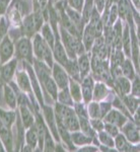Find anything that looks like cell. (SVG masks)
Segmentation results:
<instances>
[{
    "mask_svg": "<svg viewBox=\"0 0 140 152\" xmlns=\"http://www.w3.org/2000/svg\"><path fill=\"white\" fill-rule=\"evenodd\" d=\"M105 121L117 127H122L127 122V118L118 111H111L105 116Z\"/></svg>",
    "mask_w": 140,
    "mask_h": 152,
    "instance_id": "cell-17",
    "label": "cell"
},
{
    "mask_svg": "<svg viewBox=\"0 0 140 152\" xmlns=\"http://www.w3.org/2000/svg\"><path fill=\"white\" fill-rule=\"evenodd\" d=\"M52 77L54 81L56 82L58 88H65L68 87L69 84V76H68L67 72L65 71L64 67H62L60 64L55 63L52 66Z\"/></svg>",
    "mask_w": 140,
    "mask_h": 152,
    "instance_id": "cell-5",
    "label": "cell"
},
{
    "mask_svg": "<svg viewBox=\"0 0 140 152\" xmlns=\"http://www.w3.org/2000/svg\"><path fill=\"white\" fill-rule=\"evenodd\" d=\"M54 114H55L57 125L65 127L70 132L79 130L78 117L75 114L74 110L69 105H64L58 102V104H56Z\"/></svg>",
    "mask_w": 140,
    "mask_h": 152,
    "instance_id": "cell-1",
    "label": "cell"
},
{
    "mask_svg": "<svg viewBox=\"0 0 140 152\" xmlns=\"http://www.w3.org/2000/svg\"><path fill=\"white\" fill-rule=\"evenodd\" d=\"M10 7L16 9L21 15H26V14L29 13L28 2L24 1V0H12Z\"/></svg>",
    "mask_w": 140,
    "mask_h": 152,
    "instance_id": "cell-31",
    "label": "cell"
},
{
    "mask_svg": "<svg viewBox=\"0 0 140 152\" xmlns=\"http://www.w3.org/2000/svg\"><path fill=\"white\" fill-rule=\"evenodd\" d=\"M99 138H100V141L104 144L105 146L107 147H114V140H113L112 136L109 135L107 132H102L100 131L99 133Z\"/></svg>",
    "mask_w": 140,
    "mask_h": 152,
    "instance_id": "cell-38",
    "label": "cell"
},
{
    "mask_svg": "<svg viewBox=\"0 0 140 152\" xmlns=\"http://www.w3.org/2000/svg\"><path fill=\"white\" fill-rule=\"evenodd\" d=\"M29 130L26 132V145L31 146L33 149H35L39 144V135H38V131H37V128L35 126V123H34L33 126H31Z\"/></svg>",
    "mask_w": 140,
    "mask_h": 152,
    "instance_id": "cell-21",
    "label": "cell"
},
{
    "mask_svg": "<svg viewBox=\"0 0 140 152\" xmlns=\"http://www.w3.org/2000/svg\"><path fill=\"white\" fill-rule=\"evenodd\" d=\"M44 23L43 13L41 11H36L26 16L21 23V33L26 38H32L42 28Z\"/></svg>",
    "mask_w": 140,
    "mask_h": 152,
    "instance_id": "cell-3",
    "label": "cell"
},
{
    "mask_svg": "<svg viewBox=\"0 0 140 152\" xmlns=\"http://www.w3.org/2000/svg\"><path fill=\"white\" fill-rule=\"evenodd\" d=\"M117 88L120 89V91H121V94L123 95L129 94L130 90H131V86H130V82H129L128 78L122 77V76L118 77L117 78Z\"/></svg>",
    "mask_w": 140,
    "mask_h": 152,
    "instance_id": "cell-29",
    "label": "cell"
},
{
    "mask_svg": "<svg viewBox=\"0 0 140 152\" xmlns=\"http://www.w3.org/2000/svg\"><path fill=\"white\" fill-rule=\"evenodd\" d=\"M58 134H59V138H61V140L64 142V144L70 150L74 149V144L72 142V138H71V133L69 130H67L65 127L58 125Z\"/></svg>",
    "mask_w": 140,
    "mask_h": 152,
    "instance_id": "cell-24",
    "label": "cell"
},
{
    "mask_svg": "<svg viewBox=\"0 0 140 152\" xmlns=\"http://www.w3.org/2000/svg\"><path fill=\"white\" fill-rule=\"evenodd\" d=\"M89 123H90L92 128L95 130V131L100 132L104 129V124H103V122L100 121V119H92L89 121Z\"/></svg>",
    "mask_w": 140,
    "mask_h": 152,
    "instance_id": "cell-43",
    "label": "cell"
},
{
    "mask_svg": "<svg viewBox=\"0 0 140 152\" xmlns=\"http://www.w3.org/2000/svg\"><path fill=\"white\" fill-rule=\"evenodd\" d=\"M8 19L9 21H10L11 23H13L14 26H21V14L19 13V12L16 10V9L12 8V7H10V10L8 11Z\"/></svg>",
    "mask_w": 140,
    "mask_h": 152,
    "instance_id": "cell-36",
    "label": "cell"
},
{
    "mask_svg": "<svg viewBox=\"0 0 140 152\" xmlns=\"http://www.w3.org/2000/svg\"><path fill=\"white\" fill-rule=\"evenodd\" d=\"M71 138H72L73 144H74V145H77V146L88 145L92 140V137L87 136V135L83 133L82 131L80 132L79 130L71 132Z\"/></svg>",
    "mask_w": 140,
    "mask_h": 152,
    "instance_id": "cell-20",
    "label": "cell"
},
{
    "mask_svg": "<svg viewBox=\"0 0 140 152\" xmlns=\"http://www.w3.org/2000/svg\"><path fill=\"white\" fill-rule=\"evenodd\" d=\"M117 15H118V9H117V6L116 5H113L112 6V9L110 10V15H109V26H112L113 23H115L117 18Z\"/></svg>",
    "mask_w": 140,
    "mask_h": 152,
    "instance_id": "cell-45",
    "label": "cell"
},
{
    "mask_svg": "<svg viewBox=\"0 0 140 152\" xmlns=\"http://www.w3.org/2000/svg\"><path fill=\"white\" fill-rule=\"evenodd\" d=\"M122 46L125 49L126 55L130 56V51H131V38H130L129 26H126L124 28V33L122 34Z\"/></svg>",
    "mask_w": 140,
    "mask_h": 152,
    "instance_id": "cell-30",
    "label": "cell"
},
{
    "mask_svg": "<svg viewBox=\"0 0 140 152\" xmlns=\"http://www.w3.org/2000/svg\"><path fill=\"white\" fill-rule=\"evenodd\" d=\"M10 0H0V14L4 13L7 9V6L9 4Z\"/></svg>",
    "mask_w": 140,
    "mask_h": 152,
    "instance_id": "cell-49",
    "label": "cell"
},
{
    "mask_svg": "<svg viewBox=\"0 0 140 152\" xmlns=\"http://www.w3.org/2000/svg\"><path fill=\"white\" fill-rule=\"evenodd\" d=\"M41 31H42V38L44 39V41L48 44V46L50 47L51 49H53L54 47V44H55V41H56V37H55V34H54L52 28L49 23H45L43 24L41 28Z\"/></svg>",
    "mask_w": 140,
    "mask_h": 152,
    "instance_id": "cell-19",
    "label": "cell"
},
{
    "mask_svg": "<svg viewBox=\"0 0 140 152\" xmlns=\"http://www.w3.org/2000/svg\"><path fill=\"white\" fill-rule=\"evenodd\" d=\"M123 126V133L126 136L127 140L132 143L139 142V127L133 123H125Z\"/></svg>",
    "mask_w": 140,
    "mask_h": 152,
    "instance_id": "cell-14",
    "label": "cell"
},
{
    "mask_svg": "<svg viewBox=\"0 0 140 152\" xmlns=\"http://www.w3.org/2000/svg\"><path fill=\"white\" fill-rule=\"evenodd\" d=\"M0 139L4 144L7 151H11L13 148V136H12L11 128L5 126L0 120Z\"/></svg>",
    "mask_w": 140,
    "mask_h": 152,
    "instance_id": "cell-11",
    "label": "cell"
},
{
    "mask_svg": "<svg viewBox=\"0 0 140 152\" xmlns=\"http://www.w3.org/2000/svg\"><path fill=\"white\" fill-rule=\"evenodd\" d=\"M16 119V114L12 111H4V110L0 109V120L5 126L11 128V126L14 124Z\"/></svg>",
    "mask_w": 140,
    "mask_h": 152,
    "instance_id": "cell-26",
    "label": "cell"
},
{
    "mask_svg": "<svg viewBox=\"0 0 140 152\" xmlns=\"http://www.w3.org/2000/svg\"><path fill=\"white\" fill-rule=\"evenodd\" d=\"M33 52L35 54L36 58L45 62L50 68H52L54 64V57L52 53V49L48 46V44L44 41L40 34L37 33L34 36L33 40Z\"/></svg>",
    "mask_w": 140,
    "mask_h": 152,
    "instance_id": "cell-2",
    "label": "cell"
},
{
    "mask_svg": "<svg viewBox=\"0 0 140 152\" xmlns=\"http://www.w3.org/2000/svg\"><path fill=\"white\" fill-rule=\"evenodd\" d=\"M18 67V60L16 59H12V60L6 62L5 64L0 69V75H1V79L4 82H9L12 79V77L15 74V70Z\"/></svg>",
    "mask_w": 140,
    "mask_h": 152,
    "instance_id": "cell-9",
    "label": "cell"
},
{
    "mask_svg": "<svg viewBox=\"0 0 140 152\" xmlns=\"http://www.w3.org/2000/svg\"><path fill=\"white\" fill-rule=\"evenodd\" d=\"M124 102H125V104L127 105V107L129 109V111L131 112L132 114L135 113V111L137 110L138 104H139V99L133 97V96H126L124 99Z\"/></svg>",
    "mask_w": 140,
    "mask_h": 152,
    "instance_id": "cell-37",
    "label": "cell"
},
{
    "mask_svg": "<svg viewBox=\"0 0 140 152\" xmlns=\"http://www.w3.org/2000/svg\"><path fill=\"white\" fill-rule=\"evenodd\" d=\"M100 118L105 117L107 115V113L110 111L111 109V105H110L109 102H103V104H100Z\"/></svg>",
    "mask_w": 140,
    "mask_h": 152,
    "instance_id": "cell-46",
    "label": "cell"
},
{
    "mask_svg": "<svg viewBox=\"0 0 140 152\" xmlns=\"http://www.w3.org/2000/svg\"><path fill=\"white\" fill-rule=\"evenodd\" d=\"M87 115L92 119H100V109L97 102H90L87 107Z\"/></svg>",
    "mask_w": 140,
    "mask_h": 152,
    "instance_id": "cell-35",
    "label": "cell"
},
{
    "mask_svg": "<svg viewBox=\"0 0 140 152\" xmlns=\"http://www.w3.org/2000/svg\"><path fill=\"white\" fill-rule=\"evenodd\" d=\"M124 62V57L123 54L120 52V50H118L116 53L113 55L112 58V65L113 67H117V66H121L122 63Z\"/></svg>",
    "mask_w": 140,
    "mask_h": 152,
    "instance_id": "cell-41",
    "label": "cell"
},
{
    "mask_svg": "<svg viewBox=\"0 0 140 152\" xmlns=\"http://www.w3.org/2000/svg\"><path fill=\"white\" fill-rule=\"evenodd\" d=\"M65 13L67 14V16L70 18V20L72 21L73 24L76 26L77 31H79L80 35H82V31H83V28H84V20H83L82 16H81V13L78 11L74 10V9L70 8L69 6H66V9H65Z\"/></svg>",
    "mask_w": 140,
    "mask_h": 152,
    "instance_id": "cell-12",
    "label": "cell"
},
{
    "mask_svg": "<svg viewBox=\"0 0 140 152\" xmlns=\"http://www.w3.org/2000/svg\"><path fill=\"white\" fill-rule=\"evenodd\" d=\"M81 151H95L97 150V148H92V147H85V148L80 149Z\"/></svg>",
    "mask_w": 140,
    "mask_h": 152,
    "instance_id": "cell-50",
    "label": "cell"
},
{
    "mask_svg": "<svg viewBox=\"0 0 140 152\" xmlns=\"http://www.w3.org/2000/svg\"><path fill=\"white\" fill-rule=\"evenodd\" d=\"M14 53V45L11 38L5 36L0 43V62L1 64H5L12 58Z\"/></svg>",
    "mask_w": 140,
    "mask_h": 152,
    "instance_id": "cell-6",
    "label": "cell"
},
{
    "mask_svg": "<svg viewBox=\"0 0 140 152\" xmlns=\"http://www.w3.org/2000/svg\"><path fill=\"white\" fill-rule=\"evenodd\" d=\"M16 82L18 87L24 94H31L32 92V84L29 76L26 71H19L16 72Z\"/></svg>",
    "mask_w": 140,
    "mask_h": 152,
    "instance_id": "cell-15",
    "label": "cell"
},
{
    "mask_svg": "<svg viewBox=\"0 0 140 152\" xmlns=\"http://www.w3.org/2000/svg\"><path fill=\"white\" fill-rule=\"evenodd\" d=\"M107 94V87L103 83H97L93 86V92H92V99L95 100H102Z\"/></svg>",
    "mask_w": 140,
    "mask_h": 152,
    "instance_id": "cell-28",
    "label": "cell"
},
{
    "mask_svg": "<svg viewBox=\"0 0 140 152\" xmlns=\"http://www.w3.org/2000/svg\"><path fill=\"white\" fill-rule=\"evenodd\" d=\"M104 129H105V131L107 132L109 135H111L112 137L117 136L118 135V127L115 126V125H113V124L106 123L104 125Z\"/></svg>",
    "mask_w": 140,
    "mask_h": 152,
    "instance_id": "cell-42",
    "label": "cell"
},
{
    "mask_svg": "<svg viewBox=\"0 0 140 152\" xmlns=\"http://www.w3.org/2000/svg\"><path fill=\"white\" fill-rule=\"evenodd\" d=\"M132 94L135 96L139 97V77H135L133 86H132Z\"/></svg>",
    "mask_w": 140,
    "mask_h": 152,
    "instance_id": "cell-47",
    "label": "cell"
},
{
    "mask_svg": "<svg viewBox=\"0 0 140 152\" xmlns=\"http://www.w3.org/2000/svg\"><path fill=\"white\" fill-rule=\"evenodd\" d=\"M93 4H95L97 6V10L99 12H102L104 10L105 5H106V0H93Z\"/></svg>",
    "mask_w": 140,
    "mask_h": 152,
    "instance_id": "cell-48",
    "label": "cell"
},
{
    "mask_svg": "<svg viewBox=\"0 0 140 152\" xmlns=\"http://www.w3.org/2000/svg\"><path fill=\"white\" fill-rule=\"evenodd\" d=\"M78 65V69H79V75L80 80L84 78L85 76L88 75L90 69V59L88 54H82V55L78 56V59H76Z\"/></svg>",
    "mask_w": 140,
    "mask_h": 152,
    "instance_id": "cell-16",
    "label": "cell"
},
{
    "mask_svg": "<svg viewBox=\"0 0 140 152\" xmlns=\"http://www.w3.org/2000/svg\"><path fill=\"white\" fill-rule=\"evenodd\" d=\"M115 145H116L117 149L120 151H129L130 145L127 142V139L123 135H117L116 139H115Z\"/></svg>",
    "mask_w": 140,
    "mask_h": 152,
    "instance_id": "cell-33",
    "label": "cell"
},
{
    "mask_svg": "<svg viewBox=\"0 0 140 152\" xmlns=\"http://www.w3.org/2000/svg\"><path fill=\"white\" fill-rule=\"evenodd\" d=\"M6 149H5V147H4V144H3V142H2V140L0 139V152H3V151H5Z\"/></svg>",
    "mask_w": 140,
    "mask_h": 152,
    "instance_id": "cell-51",
    "label": "cell"
},
{
    "mask_svg": "<svg viewBox=\"0 0 140 152\" xmlns=\"http://www.w3.org/2000/svg\"><path fill=\"white\" fill-rule=\"evenodd\" d=\"M7 28H8V24H7L5 18H2L1 20H0V43H1L2 39L5 37Z\"/></svg>",
    "mask_w": 140,
    "mask_h": 152,
    "instance_id": "cell-44",
    "label": "cell"
},
{
    "mask_svg": "<svg viewBox=\"0 0 140 152\" xmlns=\"http://www.w3.org/2000/svg\"><path fill=\"white\" fill-rule=\"evenodd\" d=\"M121 70L123 72V74L125 75L126 78L132 79L134 77V69L133 66H132L131 62L129 60H125L121 65Z\"/></svg>",
    "mask_w": 140,
    "mask_h": 152,
    "instance_id": "cell-34",
    "label": "cell"
},
{
    "mask_svg": "<svg viewBox=\"0 0 140 152\" xmlns=\"http://www.w3.org/2000/svg\"><path fill=\"white\" fill-rule=\"evenodd\" d=\"M82 44L84 46L85 51H89L90 49L92 48L93 43H95V40L97 39L95 37V29H93V26L92 24H87L84 28L82 31Z\"/></svg>",
    "mask_w": 140,
    "mask_h": 152,
    "instance_id": "cell-13",
    "label": "cell"
},
{
    "mask_svg": "<svg viewBox=\"0 0 140 152\" xmlns=\"http://www.w3.org/2000/svg\"><path fill=\"white\" fill-rule=\"evenodd\" d=\"M43 109H44V118H45V122L47 126H48V129L50 130L54 139L59 141L60 139H59V134H58V125L53 109L51 107H48V105H43Z\"/></svg>",
    "mask_w": 140,
    "mask_h": 152,
    "instance_id": "cell-7",
    "label": "cell"
},
{
    "mask_svg": "<svg viewBox=\"0 0 140 152\" xmlns=\"http://www.w3.org/2000/svg\"><path fill=\"white\" fill-rule=\"evenodd\" d=\"M73 105H74V112H75V114L77 115L78 118H87L88 117L87 111L83 104H80V102H75V104H73Z\"/></svg>",
    "mask_w": 140,
    "mask_h": 152,
    "instance_id": "cell-39",
    "label": "cell"
},
{
    "mask_svg": "<svg viewBox=\"0 0 140 152\" xmlns=\"http://www.w3.org/2000/svg\"><path fill=\"white\" fill-rule=\"evenodd\" d=\"M68 88L72 97L73 102H79L82 100V94H81V87H80L78 81H76L74 79H69V84H68Z\"/></svg>",
    "mask_w": 140,
    "mask_h": 152,
    "instance_id": "cell-23",
    "label": "cell"
},
{
    "mask_svg": "<svg viewBox=\"0 0 140 152\" xmlns=\"http://www.w3.org/2000/svg\"><path fill=\"white\" fill-rule=\"evenodd\" d=\"M3 94L6 104L12 110L16 109V107H18V94L12 89V87L9 85H4Z\"/></svg>",
    "mask_w": 140,
    "mask_h": 152,
    "instance_id": "cell-18",
    "label": "cell"
},
{
    "mask_svg": "<svg viewBox=\"0 0 140 152\" xmlns=\"http://www.w3.org/2000/svg\"><path fill=\"white\" fill-rule=\"evenodd\" d=\"M67 2H68V6L70 8L74 9V10L81 13L83 4H84V0H67Z\"/></svg>",
    "mask_w": 140,
    "mask_h": 152,
    "instance_id": "cell-40",
    "label": "cell"
},
{
    "mask_svg": "<svg viewBox=\"0 0 140 152\" xmlns=\"http://www.w3.org/2000/svg\"><path fill=\"white\" fill-rule=\"evenodd\" d=\"M57 99H58L59 104H61L69 105V107H72L73 105V99H72V97H71L69 88L68 87L61 88L60 91H58Z\"/></svg>",
    "mask_w": 140,
    "mask_h": 152,
    "instance_id": "cell-25",
    "label": "cell"
},
{
    "mask_svg": "<svg viewBox=\"0 0 140 152\" xmlns=\"http://www.w3.org/2000/svg\"><path fill=\"white\" fill-rule=\"evenodd\" d=\"M93 80L92 77L89 75L85 76L82 78L81 81V94H82V99L84 100L85 104H88L92 99V92H93Z\"/></svg>",
    "mask_w": 140,
    "mask_h": 152,
    "instance_id": "cell-10",
    "label": "cell"
},
{
    "mask_svg": "<svg viewBox=\"0 0 140 152\" xmlns=\"http://www.w3.org/2000/svg\"><path fill=\"white\" fill-rule=\"evenodd\" d=\"M131 51L133 54V58H134V63L136 68H139V47H138V43L136 40V36L134 35V31H132V38H131Z\"/></svg>",
    "mask_w": 140,
    "mask_h": 152,
    "instance_id": "cell-32",
    "label": "cell"
},
{
    "mask_svg": "<svg viewBox=\"0 0 140 152\" xmlns=\"http://www.w3.org/2000/svg\"><path fill=\"white\" fill-rule=\"evenodd\" d=\"M64 69L66 72H67V74L72 77V79L76 80V81L80 80L79 69H78V65H77L76 59H68L67 63H66L64 66Z\"/></svg>",
    "mask_w": 140,
    "mask_h": 152,
    "instance_id": "cell-22",
    "label": "cell"
},
{
    "mask_svg": "<svg viewBox=\"0 0 140 152\" xmlns=\"http://www.w3.org/2000/svg\"><path fill=\"white\" fill-rule=\"evenodd\" d=\"M52 53H53V57L56 60V62H57L58 64H60L62 67H64L69 58H68L67 53H66V51H65V48H64V46H63L60 39H56L54 47L52 49Z\"/></svg>",
    "mask_w": 140,
    "mask_h": 152,
    "instance_id": "cell-8",
    "label": "cell"
},
{
    "mask_svg": "<svg viewBox=\"0 0 140 152\" xmlns=\"http://www.w3.org/2000/svg\"><path fill=\"white\" fill-rule=\"evenodd\" d=\"M93 9H95L93 8V0H84V4H83L82 10H81L82 12L81 16L85 23L89 21Z\"/></svg>",
    "mask_w": 140,
    "mask_h": 152,
    "instance_id": "cell-27",
    "label": "cell"
},
{
    "mask_svg": "<svg viewBox=\"0 0 140 152\" xmlns=\"http://www.w3.org/2000/svg\"><path fill=\"white\" fill-rule=\"evenodd\" d=\"M14 50L16 52V57L18 59H23V60L26 61L29 64H32L34 62L33 44H32L29 38L23 37L21 39H18L15 42Z\"/></svg>",
    "mask_w": 140,
    "mask_h": 152,
    "instance_id": "cell-4",
    "label": "cell"
}]
</instances>
